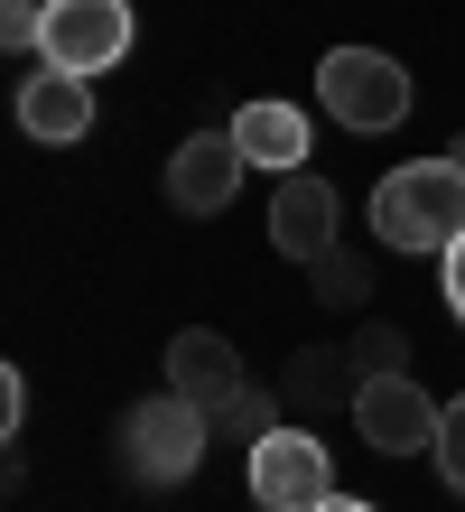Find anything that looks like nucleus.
<instances>
[{"instance_id":"nucleus-1","label":"nucleus","mask_w":465,"mask_h":512,"mask_svg":"<svg viewBox=\"0 0 465 512\" xmlns=\"http://www.w3.org/2000/svg\"><path fill=\"white\" fill-rule=\"evenodd\" d=\"M372 233H382L391 252H447L456 233H465V168L456 159H410V168H391L382 187H372Z\"/></svg>"},{"instance_id":"nucleus-2","label":"nucleus","mask_w":465,"mask_h":512,"mask_svg":"<svg viewBox=\"0 0 465 512\" xmlns=\"http://www.w3.org/2000/svg\"><path fill=\"white\" fill-rule=\"evenodd\" d=\"M112 447H121V475L131 485H149V494H168V485H186V475L205 466V447H214V419L186 401V391H149V401H131L121 410V429H112Z\"/></svg>"},{"instance_id":"nucleus-3","label":"nucleus","mask_w":465,"mask_h":512,"mask_svg":"<svg viewBox=\"0 0 465 512\" xmlns=\"http://www.w3.org/2000/svg\"><path fill=\"white\" fill-rule=\"evenodd\" d=\"M317 103L345 131H400L410 122V75H400V56H382V47H326L317 56Z\"/></svg>"},{"instance_id":"nucleus-4","label":"nucleus","mask_w":465,"mask_h":512,"mask_svg":"<svg viewBox=\"0 0 465 512\" xmlns=\"http://www.w3.org/2000/svg\"><path fill=\"white\" fill-rule=\"evenodd\" d=\"M140 19L131 0H47V38H38V66H66V75H112L131 56Z\"/></svg>"},{"instance_id":"nucleus-5","label":"nucleus","mask_w":465,"mask_h":512,"mask_svg":"<svg viewBox=\"0 0 465 512\" xmlns=\"http://www.w3.org/2000/svg\"><path fill=\"white\" fill-rule=\"evenodd\" d=\"M242 475H252V503H270V512H317L335 494L326 447H317V429H298V419H279L261 447H242Z\"/></svg>"},{"instance_id":"nucleus-6","label":"nucleus","mask_w":465,"mask_h":512,"mask_svg":"<svg viewBox=\"0 0 465 512\" xmlns=\"http://www.w3.org/2000/svg\"><path fill=\"white\" fill-rule=\"evenodd\" d=\"M438 419H447V401H428V382H410V373H372L354 391V429H363L372 457H419V447H438Z\"/></svg>"},{"instance_id":"nucleus-7","label":"nucleus","mask_w":465,"mask_h":512,"mask_svg":"<svg viewBox=\"0 0 465 512\" xmlns=\"http://www.w3.org/2000/svg\"><path fill=\"white\" fill-rule=\"evenodd\" d=\"M335 243H345V196H335L317 168H289L270 187V252L279 261H317Z\"/></svg>"},{"instance_id":"nucleus-8","label":"nucleus","mask_w":465,"mask_h":512,"mask_svg":"<svg viewBox=\"0 0 465 512\" xmlns=\"http://www.w3.org/2000/svg\"><path fill=\"white\" fill-rule=\"evenodd\" d=\"M242 140H233V122L224 131H196V140H177L168 149V205L177 215H224L233 205V187H242Z\"/></svg>"},{"instance_id":"nucleus-9","label":"nucleus","mask_w":465,"mask_h":512,"mask_svg":"<svg viewBox=\"0 0 465 512\" xmlns=\"http://www.w3.org/2000/svg\"><path fill=\"white\" fill-rule=\"evenodd\" d=\"M19 131L38 149H75L93 131V75H66V66L19 75Z\"/></svg>"},{"instance_id":"nucleus-10","label":"nucleus","mask_w":465,"mask_h":512,"mask_svg":"<svg viewBox=\"0 0 465 512\" xmlns=\"http://www.w3.org/2000/svg\"><path fill=\"white\" fill-rule=\"evenodd\" d=\"M252 382L242 373V354H233V336H214V326H186V336H168V391H186L205 419L233 401V391Z\"/></svg>"},{"instance_id":"nucleus-11","label":"nucleus","mask_w":465,"mask_h":512,"mask_svg":"<svg viewBox=\"0 0 465 512\" xmlns=\"http://www.w3.org/2000/svg\"><path fill=\"white\" fill-rule=\"evenodd\" d=\"M233 140H242V159L252 168H270V177H289V168H307V149H317V131H307V112L298 103H242L233 112Z\"/></svg>"},{"instance_id":"nucleus-12","label":"nucleus","mask_w":465,"mask_h":512,"mask_svg":"<svg viewBox=\"0 0 465 512\" xmlns=\"http://www.w3.org/2000/svg\"><path fill=\"white\" fill-rule=\"evenodd\" d=\"M279 391H289V410H298V419H317V410H354L363 373H354V354H345V345H298V354H289V373H279Z\"/></svg>"},{"instance_id":"nucleus-13","label":"nucleus","mask_w":465,"mask_h":512,"mask_svg":"<svg viewBox=\"0 0 465 512\" xmlns=\"http://www.w3.org/2000/svg\"><path fill=\"white\" fill-rule=\"evenodd\" d=\"M279 401L289 391H261V382H242L224 410H214V438H233V447H261L270 429H279Z\"/></svg>"},{"instance_id":"nucleus-14","label":"nucleus","mask_w":465,"mask_h":512,"mask_svg":"<svg viewBox=\"0 0 465 512\" xmlns=\"http://www.w3.org/2000/svg\"><path fill=\"white\" fill-rule=\"evenodd\" d=\"M307 289H317L326 308H363V298H372V270H363L345 243H335V252H317V261H307Z\"/></svg>"},{"instance_id":"nucleus-15","label":"nucleus","mask_w":465,"mask_h":512,"mask_svg":"<svg viewBox=\"0 0 465 512\" xmlns=\"http://www.w3.org/2000/svg\"><path fill=\"white\" fill-rule=\"evenodd\" d=\"M345 354H354V373H363V382H372V373H410V336H400L391 317H363Z\"/></svg>"},{"instance_id":"nucleus-16","label":"nucleus","mask_w":465,"mask_h":512,"mask_svg":"<svg viewBox=\"0 0 465 512\" xmlns=\"http://www.w3.org/2000/svg\"><path fill=\"white\" fill-rule=\"evenodd\" d=\"M47 38V0H0V56H38Z\"/></svg>"},{"instance_id":"nucleus-17","label":"nucleus","mask_w":465,"mask_h":512,"mask_svg":"<svg viewBox=\"0 0 465 512\" xmlns=\"http://www.w3.org/2000/svg\"><path fill=\"white\" fill-rule=\"evenodd\" d=\"M438 475L465 494V391H456V401H447V419H438Z\"/></svg>"},{"instance_id":"nucleus-18","label":"nucleus","mask_w":465,"mask_h":512,"mask_svg":"<svg viewBox=\"0 0 465 512\" xmlns=\"http://www.w3.org/2000/svg\"><path fill=\"white\" fill-rule=\"evenodd\" d=\"M438 289H447V308H456V326H465V233L438 252Z\"/></svg>"},{"instance_id":"nucleus-19","label":"nucleus","mask_w":465,"mask_h":512,"mask_svg":"<svg viewBox=\"0 0 465 512\" xmlns=\"http://www.w3.org/2000/svg\"><path fill=\"white\" fill-rule=\"evenodd\" d=\"M19 419H28V373H0V429L19 438Z\"/></svg>"},{"instance_id":"nucleus-20","label":"nucleus","mask_w":465,"mask_h":512,"mask_svg":"<svg viewBox=\"0 0 465 512\" xmlns=\"http://www.w3.org/2000/svg\"><path fill=\"white\" fill-rule=\"evenodd\" d=\"M317 512H382V503H363V494H326Z\"/></svg>"},{"instance_id":"nucleus-21","label":"nucleus","mask_w":465,"mask_h":512,"mask_svg":"<svg viewBox=\"0 0 465 512\" xmlns=\"http://www.w3.org/2000/svg\"><path fill=\"white\" fill-rule=\"evenodd\" d=\"M438 159H456V168H465V131H456V140H447V149H438Z\"/></svg>"},{"instance_id":"nucleus-22","label":"nucleus","mask_w":465,"mask_h":512,"mask_svg":"<svg viewBox=\"0 0 465 512\" xmlns=\"http://www.w3.org/2000/svg\"><path fill=\"white\" fill-rule=\"evenodd\" d=\"M252 512H270V503H252Z\"/></svg>"}]
</instances>
